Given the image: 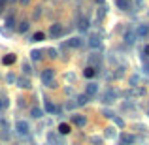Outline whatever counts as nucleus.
I'll return each instance as SVG.
<instances>
[{"label":"nucleus","instance_id":"12","mask_svg":"<svg viewBox=\"0 0 149 145\" xmlns=\"http://www.w3.org/2000/svg\"><path fill=\"white\" fill-rule=\"evenodd\" d=\"M136 38H138V36H136V32H134V30H127V32H125V44H128V45H130V44H134V40H136Z\"/></svg>","mask_w":149,"mask_h":145},{"label":"nucleus","instance_id":"36","mask_svg":"<svg viewBox=\"0 0 149 145\" xmlns=\"http://www.w3.org/2000/svg\"><path fill=\"white\" fill-rule=\"evenodd\" d=\"M8 81H10V83H13V81H15V77H13V74H10V76H8Z\"/></svg>","mask_w":149,"mask_h":145},{"label":"nucleus","instance_id":"7","mask_svg":"<svg viewBox=\"0 0 149 145\" xmlns=\"http://www.w3.org/2000/svg\"><path fill=\"white\" fill-rule=\"evenodd\" d=\"M66 45H68V47H72V49H77V47H81V45H83V40H81L79 36H74V38H70V40L66 42Z\"/></svg>","mask_w":149,"mask_h":145},{"label":"nucleus","instance_id":"37","mask_svg":"<svg viewBox=\"0 0 149 145\" xmlns=\"http://www.w3.org/2000/svg\"><path fill=\"white\" fill-rule=\"evenodd\" d=\"M29 2H30V0H21V4H23V6H26Z\"/></svg>","mask_w":149,"mask_h":145},{"label":"nucleus","instance_id":"2","mask_svg":"<svg viewBox=\"0 0 149 145\" xmlns=\"http://www.w3.org/2000/svg\"><path fill=\"white\" fill-rule=\"evenodd\" d=\"M15 130H17V134L26 136L29 130H30V124L26 123V121H17V123H15Z\"/></svg>","mask_w":149,"mask_h":145},{"label":"nucleus","instance_id":"40","mask_svg":"<svg viewBox=\"0 0 149 145\" xmlns=\"http://www.w3.org/2000/svg\"><path fill=\"white\" fill-rule=\"evenodd\" d=\"M96 2H98V4H104V2H106V0H96Z\"/></svg>","mask_w":149,"mask_h":145},{"label":"nucleus","instance_id":"41","mask_svg":"<svg viewBox=\"0 0 149 145\" xmlns=\"http://www.w3.org/2000/svg\"><path fill=\"white\" fill-rule=\"evenodd\" d=\"M147 70H149V64H147Z\"/></svg>","mask_w":149,"mask_h":145},{"label":"nucleus","instance_id":"13","mask_svg":"<svg viewBox=\"0 0 149 145\" xmlns=\"http://www.w3.org/2000/svg\"><path fill=\"white\" fill-rule=\"evenodd\" d=\"M45 111L53 115V113H58V111H61V108H57V105H55V104H51L49 100H45Z\"/></svg>","mask_w":149,"mask_h":145},{"label":"nucleus","instance_id":"30","mask_svg":"<svg viewBox=\"0 0 149 145\" xmlns=\"http://www.w3.org/2000/svg\"><path fill=\"white\" fill-rule=\"evenodd\" d=\"M106 11H108V6H102V8H100V11H98V17H100V19L104 17V13H106Z\"/></svg>","mask_w":149,"mask_h":145},{"label":"nucleus","instance_id":"3","mask_svg":"<svg viewBox=\"0 0 149 145\" xmlns=\"http://www.w3.org/2000/svg\"><path fill=\"white\" fill-rule=\"evenodd\" d=\"M62 26H61V23H53V25L49 26V36L51 38H61L62 36Z\"/></svg>","mask_w":149,"mask_h":145},{"label":"nucleus","instance_id":"18","mask_svg":"<svg viewBox=\"0 0 149 145\" xmlns=\"http://www.w3.org/2000/svg\"><path fill=\"white\" fill-rule=\"evenodd\" d=\"M30 115H32L34 119H40V117L44 115V111H42L40 108H32V109H30Z\"/></svg>","mask_w":149,"mask_h":145},{"label":"nucleus","instance_id":"27","mask_svg":"<svg viewBox=\"0 0 149 145\" xmlns=\"http://www.w3.org/2000/svg\"><path fill=\"white\" fill-rule=\"evenodd\" d=\"M91 143H95V145H102V138H98V136H93V138H91Z\"/></svg>","mask_w":149,"mask_h":145},{"label":"nucleus","instance_id":"42","mask_svg":"<svg viewBox=\"0 0 149 145\" xmlns=\"http://www.w3.org/2000/svg\"><path fill=\"white\" fill-rule=\"evenodd\" d=\"M0 11H2V8H0Z\"/></svg>","mask_w":149,"mask_h":145},{"label":"nucleus","instance_id":"39","mask_svg":"<svg viewBox=\"0 0 149 145\" xmlns=\"http://www.w3.org/2000/svg\"><path fill=\"white\" fill-rule=\"evenodd\" d=\"M4 4H6V0H0V8H2V6H4Z\"/></svg>","mask_w":149,"mask_h":145},{"label":"nucleus","instance_id":"23","mask_svg":"<svg viewBox=\"0 0 149 145\" xmlns=\"http://www.w3.org/2000/svg\"><path fill=\"white\" fill-rule=\"evenodd\" d=\"M44 38H45V34H44V32H36V34L32 36V40H30V42H42Z\"/></svg>","mask_w":149,"mask_h":145},{"label":"nucleus","instance_id":"1","mask_svg":"<svg viewBox=\"0 0 149 145\" xmlns=\"http://www.w3.org/2000/svg\"><path fill=\"white\" fill-rule=\"evenodd\" d=\"M40 77H42V81H44L45 87H49V89H55V87H57V83H55V79H53V70H51V68L44 70Z\"/></svg>","mask_w":149,"mask_h":145},{"label":"nucleus","instance_id":"31","mask_svg":"<svg viewBox=\"0 0 149 145\" xmlns=\"http://www.w3.org/2000/svg\"><path fill=\"white\" fill-rule=\"evenodd\" d=\"M47 53H49L51 58H57V51H55V49H47Z\"/></svg>","mask_w":149,"mask_h":145},{"label":"nucleus","instance_id":"33","mask_svg":"<svg viewBox=\"0 0 149 145\" xmlns=\"http://www.w3.org/2000/svg\"><path fill=\"white\" fill-rule=\"evenodd\" d=\"M138 83V76H134V77H130V85H136Z\"/></svg>","mask_w":149,"mask_h":145},{"label":"nucleus","instance_id":"8","mask_svg":"<svg viewBox=\"0 0 149 145\" xmlns=\"http://www.w3.org/2000/svg\"><path fill=\"white\" fill-rule=\"evenodd\" d=\"M119 139H121V145H134V142H136V138L132 134H121Z\"/></svg>","mask_w":149,"mask_h":145},{"label":"nucleus","instance_id":"32","mask_svg":"<svg viewBox=\"0 0 149 145\" xmlns=\"http://www.w3.org/2000/svg\"><path fill=\"white\" fill-rule=\"evenodd\" d=\"M23 72H25V74H30L32 70H30V66H29V64H23Z\"/></svg>","mask_w":149,"mask_h":145},{"label":"nucleus","instance_id":"9","mask_svg":"<svg viewBox=\"0 0 149 145\" xmlns=\"http://www.w3.org/2000/svg\"><path fill=\"white\" fill-rule=\"evenodd\" d=\"M72 123L76 124V126H79V128H83L85 124H87V119H85L83 115H72Z\"/></svg>","mask_w":149,"mask_h":145},{"label":"nucleus","instance_id":"35","mask_svg":"<svg viewBox=\"0 0 149 145\" xmlns=\"http://www.w3.org/2000/svg\"><path fill=\"white\" fill-rule=\"evenodd\" d=\"M40 13H42V8H36V11H34V17H40Z\"/></svg>","mask_w":149,"mask_h":145},{"label":"nucleus","instance_id":"16","mask_svg":"<svg viewBox=\"0 0 149 145\" xmlns=\"http://www.w3.org/2000/svg\"><path fill=\"white\" fill-rule=\"evenodd\" d=\"M15 60H17V57H15V55H6V57H4L2 58V62H4V64H6V66H10V64H13V62Z\"/></svg>","mask_w":149,"mask_h":145},{"label":"nucleus","instance_id":"17","mask_svg":"<svg viewBox=\"0 0 149 145\" xmlns=\"http://www.w3.org/2000/svg\"><path fill=\"white\" fill-rule=\"evenodd\" d=\"M68 132H70V124H66V123H61V124H58V134L66 136Z\"/></svg>","mask_w":149,"mask_h":145},{"label":"nucleus","instance_id":"24","mask_svg":"<svg viewBox=\"0 0 149 145\" xmlns=\"http://www.w3.org/2000/svg\"><path fill=\"white\" fill-rule=\"evenodd\" d=\"M6 26H8V28H13V26H15V19L11 17V15L6 19Z\"/></svg>","mask_w":149,"mask_h":145},{"label":"nucleus","instance_id":"34","mask_svg":"<svg viewBox=\"0 0 149 145\" xmlns=\"http://www.w3.org/2000/svg\"><path fill=\"white\" fill-rule=\"evenodd\" d=\"M143 57H149V45L143 47Z\"/></svg>","mask_w":149,"mask_h":145},{"label":"nucleus","instance_id":"38","mask_svg":"<svg viewBox=\"0 0 149 145\" xmlns=\"http://www.w3.org/2000/svg\"><path fill=\"white\" fill-rule=\"evenodd\" d=\"M4 108H6V105H4V102H0V111H2Z\"/></svg>","mask_w":149,"mask_h":145},{"label":"nucleus","instance_id":"43","mask_svg":"<svg viewBox=\"0 0 149 145\" xmlns=\"http://www.w3.org/2000/svg\"><path fill=\"white\" fill-rule=\"evenodd\" d=\"M147 115H149V111H147Z\"/></svg>","mask_w":149,"mask_h":145},{"label":"nucleus","instance_id":"28","mask_svg":"<svg viewBox=\"0 0 149 145\" xmlns=\"http://www.w3.org/2000/svg\"><path fill=\"white\" fill-rule=\"evenodd\" d=\"M113 121H115V124H117V126H121V128L125 126V121H123V119H119V117H113Z\"/></svg>","mask_w":149,"mask_h":145},{"label":"nucleus","instance_id":"11","mask_svg":"<svg viewBox=\"0 0 149 145\" xmlns=\"http://www.w3.org/2000/svg\"><path fill=\"white\" fill-rule=\"evenodd\" d=\"M96 91H98V83H93V81H91V83L87 85V89H85V94L91 98V96L96 94Z\"/></svg>","mask_w":149,"mask_h":145},{"label":"nucleus","instance_id":"25","mask_svg":"<svg viewBox=\"0 0 149 145\" xmlns=\"http://www.w3.org/2000/svg\"><path fill=\"white\" fill-rule=\"evenodd\" d=\"M30 57H32V60H40V58H42V53H40V51H32V53H30Z\"/></svg>","mask_w":149,"mask_h":145},{"label":"nucleus","instance_id":"19","mask_svg":"<svg viewBox=\"0 0 149 145\" xmlns=\"http://www.w3.org/2000/svg\"><path fill=\"white\" fill-rule=\"evenodd\" d=\"M95 74H96V70L93 68V66H87V68H85V72H83V76L85 77H93Z\"/></svg>","mask_w":149,"mask_h":145},{"label":"nucleus","instance_id":"10","mask_svg":"<svg viewBox=\"0 0 149 145\" xmlns=\"http://www.w3.org/2000/svg\"><path fill=\"white\" fill-rule=\"evenodd\" d=\"M115 4H117V8L123 10V11H130V8H132L130 0H115Z\"/></svg>","mask_w":149,"mask_h":145},{"label":"nucleus","instance_id":"20","mask_svg":"<svg viewBox=\"0 0 149 145\" xmlns=\"http://www.w3.org/2000/svg\"><path fill=\"white\" fill-rule=\"evenodd\" d=\"M87 100H89L87 94H79V96H77V105H85V104H87Z\"/></svg>","mask_w":149,"mask_h":145},{"label":"nucleus","instance_id":"15","mask_svg":"<svg viewBox=\"0 0 149 145\" xmlns=\"http://www.w3.org/2000/svg\"><path fill=\"white\" fill-rule=\"evenodd\" d=\"M17 83H19L21 89H30V79H29V77H19Z\"/></svg>","mask_w":149,"mask_h":145},{"label":"nucleus","instance_id":"5","mask_svg":"<svg viewBox=\"0 0 149 145\" xmlns=\"http://www.w3.org/2000/svg\"><path fill=\"white\" fill-rule=\"evenodd\" d=\"M100 64H102V55H98V53L89 55V66H93V68H98Z\"/></svg>","mask_w":149,"mask_h":145},{"label":"nucleus","instance_id":"6","mask_svg":"<svg viewBox=\"0 0 149 145\" xmlns=\"http://www.w3.org/2000/svg\"><path fill=\"white\" fill-rule=\"evenodd\" d=\"M134 32H136L138 38H147L149 36V25H138Z\"/></svg>","mask_w":149,"mask_h":145},{"label":"nucleus","instance_id":"29","mask_svg":"<svg viewBox=\"0 0 149 145\" xmlns=\"http://www.w3.org/2000/svg\"><path fill=\"white\" fill-rule=\"evenodd\" d=\"M113 136H115L113 128H106V138H113Z\"/></svg>","mask_w":149,"mask_h":145},{"label":"nucleus","instance_id":"44","mask_svg":"<svg viewBox=\"0 0 149 145\" xmlns=\"http://www.w3.org/2000/svg\"><path fill=\"white\" fill-rule=\"evenodd\" d=\"M0 145H2V143H0Z\"/></svg>","mask_w":149,"mask_h":145},{"label":"nucleus","instance_id":"21","mask_svg":"<svg viewBox=\"0 0 149 145\" xmlns=\"http://www.w3.org/2000/svg\"><path fill=\"white\" fill-rule=\"evenodd\" d=\"M17 30H19V32H26V30H29V21H21Z\"/></svg>","mask_w":149,"mask_h":145},{"label":"nucleus","instance_id":"14","mask_svg":"<svg viewBox=\"0 0 149 145\" xmlns=\"http://www.w3.org/2000/svg\"><path fill=\"white\" fill-rule=\"evenodd\" d=\"M89 45H91V47H95V49H100L102 47L100 38L98 36H91V38H89Z\"/></svg>","mask_w":149,"mask_h":145},{"label":"nucleus","instance_id":"4","mask_svg":"<svg viewBox=\"0 0 149 145\" xmlns=\"http://www.w3.org/2000/svg\"><path fill=\"white\" fill-rule=\"evenodd\" d=\"M115 98H117V92L113 91V89H108V91L102 94V102H104V104H113Z\"/></svg>","mask_w":149,"mask_h":145},{"label":"nucleus","instance_id":"26","mask_svg":"<svg viewBox=\"0 0 149 145\" xmlns=\"http://www.w3.org/2000/svg\"><path fill=\"white\" fill-rule=\"evenodd\" d=\"M102 115H104V117H108V119H113V117H115L111 109H104V111H102Z\"/></svg>","mask_w":149,"mask_h":145},{"label":"nucleus","instance_id":"22","mask_svg":"<svg viewBox=\"0 0 149 145\" xmlns=\"http://www.w3.org/2000/svg\"><path fill=\"white\" fill-rule=\"evenodd\" d=\"M87 25H89V19H87V17H81V19H79V25H77V26H79L81 30H85V28H87Z\"/></svg>","mask_w":149,"mask_h":145}]
</instances>
